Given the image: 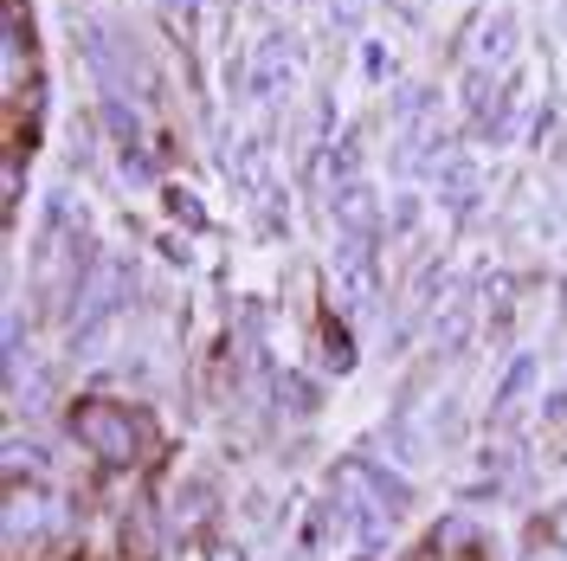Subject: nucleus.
I'll list each match as a JSON object with an SVG mask.
<instances>
[{"label": "nucleus", "mask_w": 567, "mask_h": 561, "mask_svg": "<svg viewBox=\"0 0 567 561\" xmlns=\"http://www.w3.org/2000/svg\"><path fill=\"white\" fill-rule=\"evenodd\" d=\"M219 561H239V555H219Z\"/></svg>", "instance_id": "nucleus-4"}, {"label": "nucleus", "mask_w": 567, "mask_h": 561, "mask_svg": "<svg viewBox=\"0 0 567 561\" xmlns=\"http://www.w3.org/2000/svg\"><path fill=\"white\" fill-rule=\"evenodd\" d=\"M555 542H561V555H567V503L555 510Z\"/></svg>", "instance_id": "nucleus-3"}, {"label": "nucleus", "mask_w": 567, "mask_h": 561, "mask_svg": "<svg viewBox=\"0 0 567 561\" xmlns=\"http://www.w3.org/2000/svg\"><path fill=\"white\" fill-rule=\"evenodd\" d=\"M45 71H39V39H33V13H27V0H7V39H0V84L7 91H27L39 84Z\"/></svg>", "instance_id": "nucleus-2"}, {"label": "nucleus", "mask_w": 567, "mask_h": 561, "mask_svg": "<svg viewBox=\"0 0 567 561\" xmlns=\"http://www.w3.org/2000/svg\"><path fill=\"white\" fill-rule=\"evenodd\" d=\"M71 432H78V446L97 458V465L130 471L142 458V426H136V414L116 407V400H78V407H71Z\"/></svg>", "instance_id": "nucleus-1"}]
</instances>
